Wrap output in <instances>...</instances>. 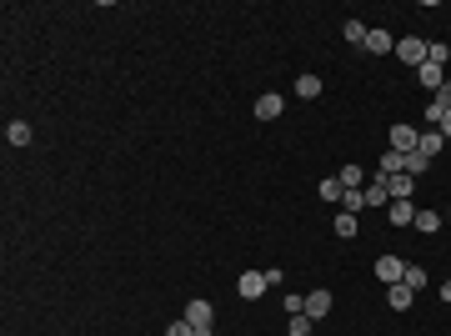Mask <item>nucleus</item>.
I'll list each match as a JSON object with an SVG mask.
<instances>
[{
	"label": "nucleus",
	"instance_id": "nucleus-28",
	"mask_svg": "<svg viewBox=\"0 0 451 336\" xmlns=\"http://www.w3.org/2000/svg\"><path fill=\"white\" fill-rule=\"evenodd\" d=\"M311 326H316L311 316H291V336H311Z\"/></svg>",
	"mask_w": 451,
	"mask_h": 336
},
{
	"label": "nucleus",
	"instance_id": "nucleus-22",
	"mask_svg": "<svg viewBox=\"0 0 451 336\" xmlns=\"http://www.w3.org/2000/svg\"><path fill=\"white\" fill-rule=\"evenodd\" d=\"M6 141H11V146H30V126H25V121H11V126H6Z\"/></svg>",
	"mask_w": 451,
	"mask_h": 336
},
{
	"label": "nucleus",
	"instance_id": "nucleus-24",
	"mask_svg": "<svg viewBox=\"0 0 451 336\" xmlns=\"http://www.w3.org/2000/svg\"><path fill=\"white\" fill-rule=\"evenodd\" d=\"M336 236H341V241H351V236H356V216H351V211L336 216Z\"/></svg>",
	"mask_w": 451,
	"mask_h": 336
},
{
	"label": "nucleus",
	"instance_id": "nucleus-25",
	"mask_svg": "<svg viewBox=\"0 0 451 336\" xmlns=\"http://www.w3.org/2000/svg\"><path fill=\"white\" fill-rule=\"evenodd\" d=\"M341 35H346L351 45H361V50H366V25H361V21H346V25H341Z\"/></svg>",
	"mask_w": 451,
	"mask_h": 336
},
{
	"label": "nucleus",
	"instance_id": "nucleus-23",
	"mask_svg": "<svg viewBox=\"0 0 451 336\" xmlns=\"http://www.w3.org/2000/svg\"><path fill=\"white\" fill-rule=\"evenodd\" d=\"M426 171H431V161H426L421 151H411V156H406V176L416 181V176H426Z\"/></svg>",
	"mask_w": 451,
	"mask_h": 336
},
{
	"label": "nucleus",
	"instance_id": "nucleus-15",
	"mask_svg": "<svg viewBox=\"0 0 451 336\" xmlns=\"http://www.w3.org/2000/svg\"><path fill=\"white\" fill-rule=\"evenodd\" d=\"M411 226H416L421 236H436V231H441V211H416Z\"/></svg>",
	"mask_w": 451,
	"mask_h": 336
},
{
	"label": "nucleus",
	"instance_id": "nucleus-8",
	"mask_svg": "<svg viewBox=\"0 0 451 336\" xmlns=\"http://www.w3.org/2000/svg\"><path fill=\"white\" fill-rule=\"evenodd\" d=\"M301 316L326 321V316H331V291H306V311H301Z\"/></svg>",
	"mask_w": 451,
	"mask_h": 336
},
{
	"label": "nucleus",
	"instance_id": "nucleus-11",
	"mask_svg": "<svg viewBox=\"0 0 451 336\" xmlns=\"http://www.w3.org/2000/svg\"><path fill=\"white\" fill-rule=\"evenodd\" d=\"M386 211H391V216H386L391 226H411V221H416V206H411V201H391Z\"/></svg>",
	"mask_w": 451,
	"mask_h": 336
},
{
	"label": "nucleus",
	"instance_id": "nucleus-6",
	"mask_svg": "<svg viewBox=\"0 0 451 336\" xmlns=\"http://www.w3.org/2000/svg\"><path fill=\"white\" fill-rule=\"evenodd\" d=\"M281 110H286V100H281L276 91H266V95H256V121H276Z\"/></svg>",
	"mask_w": 451,
	"mask_h": 336
},
{
	"label": "nucleus",
	"instance_id": "nucleus-1",
	"mask_svg": "<svg viewBox=\"0 0 451 336\" xmlns=\"http://www.w3.org/2000/svg\"><path fill=\"white\" fill-rule=\"evenodd\" d=\"M397 61H406V66H426V40H416V35H402L397 40Z\"/></svg>",
	"mask_w": 451,
	"mask_h": 336
},
{
	"label": "nucleus",
	"instance_id": "nucleus-7",
	"mask_svg": "<svg viewBox=\"0 0 451 336\" xmlns=\"http://www.w3.org/2000/svg\"><path fill=\"white\" fill-rule=\"evenodd\" d=\"M361 196H366V206L376 211V206H391V191H386V176H371L366 186H361Z\"/></svg>",
	"mask_w": 451,
	"mask_h": 336
},
{
	"label": "nucleus",
	"instance_id": "nucleus-9",
	"mask_svg": "<svg viewBox=\"0 0 451 336\" xmlns=\"http://www.w3.org/2000/svg\"><path fill=\"white\" fill-rule=\"evenodd\" d=\"M266 286H271V282H266V271H246V276H241V282H236V291H241L246 301H256V296H261Z\"/></svg>",
	"mask_w": 451,
	"mask_h": 336
},
{
	"label": "nucleus",
	"instance_id": "nucleus-2",
	"mask_svg": "<svg viewBox=\"0 0 451 336\" xmlns=\"http://www.w3.org/2000/svg\"><path fill=\"white\" fill-rule=\"evenodd\" d=\"M386 136H391V151H402V156H411V151L421 146V131H411L406 121H397V126H391Z\"/></svg>",
	"mask_w": 451,
	"mask_h": 336
},
{
	"label": "nucleus",
	"instance_id": "nucleus-32",
	"mask_svg": "<svg viewBox=\"0 0 451 336\" xmlns=\"http://www.w3.org/2000/svg\"><path fill=\"white\" fill-rule=\"evenodd\" d=\"M441 221H451V211H446V216H441Z\"/></svg>",
	"mask_w": 451,
	"mask_h": 336
},
{
	"label": "nucleus",
	"instance_id": "nucleus-18",
	"mask_svg": "<svg viewBox=\"0 0 451 336\" xmlns=\"http://www.w3.org/2000/svg\"><path fill=\"white\" fill-rule=\"evenodd\" d=\"M336 176H341V186H346V191H361V186H366V171H361V166H341Z\"/></svg>",
	"mask_w": 451,
	"mask_h": 336
},
{
	"label": "nucleus",
	"instance_id": "nucleus-16",
	"mask_svg": "<svg viewBox=\"0 0 451 336\" xmlns=\"http://www.w3.org/2000/svg\"><path fill=\"white\" fill-rule=\"evenodd\" d=\"M441 146H446V141H441V131H421V146H416V151H421L426 161H436V156H441Z\"/></svg>",
	"mask_w": 451,
	"mask_h": 336
},
{
	"label": "nucleus",
	"instance_id": "nucleus-19",
	"mask_svg": "<svg viewBox=\"0 0 451 336\" xmlns=\"http://www.w3.org/2000/svg\"><path fill=\"white\" fill-rule=\"evenodd\" d=\"M321 95V76H301L296 81V100H316Z\"/></svg>",
	"mask_w": 451,
	"mask_h": 336
},
{
	"label": "nucleus",
	"instance_id": "nucleus-31",
	"mask_svg": "<svg viewBox=\"0 0 451 336\" xmlns=\"http://www.w3.org/2000/svg\"><path fill=\"white\" fill-rule=\"evenodd\" d=\"M196 336H211V326H206V331H196Z\"/></svg>",
	"mask_w": 451,
	"mask_h": 336
},
{
	"label": "nucleus",
	"instance_id": "nucleus-14",
	"mask_svg": "<svg viewBox=\"0 0 451 336\" xmlns=\"http://www.w3.org/2000/svg\"><path fill=\"white\" fill-rule=\"evenodd\" d=\"M402 171H406V156L386 146V151H381V176H402Z\"/></svg>",
	"mask_w": 451,
	"mask_h": 336
},
{
	"label": "nucleus",
	"instance_id": "nucleus-3",
	"mask_svg": "<svg viewBox=\"0 0 451 336\" xmlns=\"http://www.w3.org/2000/svg\"><path fill=\"white\" fill-rule=\"evenodd\" d=\"M186 321H191V326H196V331H206V326H211V321H216V306H211V301H201V296H196V301H186Z\"/></svg>",
	"mask_w": 451,
	"mask_h": 336
},
{
	"label": "nucleus",
	"instance_id": "nucleus-27",
	"mask_svg": "<svg viewBox=\"0 0 451 336\" xmlns=\"http://www.w3.org/2000/svg\"><path fill=\"white\" fill-rule=\"evenodd\" d=\"M165 336H196V326L181 316V321H171V326H165Z\"/></svg>",
	"mask_w": 451,
	"mask_h": 336
},
{
	"label": "nucleus",
	"instance_id": "nucleus-4",
	"mask_svg": "<svg viewBox=\"0 0 451 336\" xmlns=\"http://www.w3.org/2000/svg\"><path fill=\"white\" fill-rule=\"evenodd\" d=\"M366 55H397V35L391 30H366Z\"/></svg>",
	"mask_w": 451,
	"mask_h": 336
},
{
	"label": "nucleus",
	"instance_id": "nucleus-5",
	"mask_svg": "<svg viewBox=\"0 0 451 336\" xmlns=\"http://www.w3.org/2000/svg\"><path fill=\"white\" fill-rule=\"evenodd\" d=\"M376 276H381L386 286H397L402 276H406V261H402V256H381V261H376Z\"/></svg>",
	"mask_w": 451,
	"mask_h": 336
},
{
	"label": "nucleus",
	"instance_id": "nucleus-20",
	"mask_svg": "<svg viewBox=\"0 0 451 336\" xmlns=\"http://www.w3.org/2000/svg\"><path fill=\"white\" fill-rule=\"evenodd\" d=\"M426 61H431V66H446V61H451V45H446V40H426Z\"/></svg>",
	"mask_w": 451,
	"mask_h": 336
},
{
	"label": "nucleus",
	"instance_id": "nucleus-29",
	"mask_svg": "<svg viewBox=\"0 0 451 336\" xmlns=\"http://www.w3.org/2000/svg\"><path fill=\"white\" fill-rule=\"evenodd\" d=\"M436 131H441V141H451V110L441 116V126H436Z\"/></svg>",
	"mask_w": 451,
	"mask_h": 336
},
{
	"label": "nucleus",
	"instance_id": "nucleus-10",
	"mask_svg": "<svg viewBox=\"0 0 451 336\" xmlns=\"http://www.w3.org/2000/svg\"><path fill=\"white\" fill-rule=\"evenodd\" d=\"M411 296H416V291H411L406 282H397V286H386V306H391V311H411Z\"/></svg>",
	"mask_w": 451,
	"mask_h": 336
},
{
	"label": "nucleus",
	"instance_id": "nucleus-21",
	"mask_svg": "<svg viewBox=\"0 0 451 336\" xmlns=\"http://www.w3.org/2000/svg\"><path fill=\"white\" fill-rule=\"evenodd\" d=\"M316 191H321V201H341V196H346V186H341V176H326V181H321Z\"/></svg>",
	"mask_w": 451,
	"mask_h": 336
},
{
	"label": "nucleus",
	"instance_id": "nucleus-26",
	"mask_svg": "<svg viewBox=\"0 0 451 336\" xmlns=\"http://www.w3.org/2000/svg\"><path fill=\"white\" fill-rule=\"evenodd\" d=\"M281 306H286V316H301L306 311V296H281Z\"/></svg>",
	"mask_w": 451,
	"mask_h": 336
},
{
	"label": "nucleus",
	"instance_id": "nucleus-13",
	"mask_svg": "<svg viewBox=\"0 0 451 336\" xmlns=\"http://www.w3.org/2000/svg\"><path fill=\"white\" fill-rule=\"evenodd\" d=\"M411 186H416V181H411L406 171H402V176H386V191H391V201H411Z\"/></svg>",
	"mask_w": 451,
	"mask_h": 336
},
{
	"label": "nucleus",
	"instance_id": "nucleus-30",
	"mask_svg": "<svg viewBox=\"0 0 451 336\" xmlns=\"http://www.w3.org/2000/svg\"><path fill=\"white\" fill-rule=\"evenodd\" d=\"M441 301H451V276H446V282H441Z\"/></svg>",
	"mask_w": 451,
	"mask_h": 336
},
{
	"label": "nucleus",
	"instance_id": "nucleus-12",
	"mask_svg": "<svg viewBox=\"0 0 451 336\" xmlns=\"http://www.w3.org/2000/svg\"><path fill=\"white\" fill-rule=\"evenodd\" d=\"M416 81H421L426 91H441V86H446V66H431V61H426V66L416 71Z\"/></svg>",
	"mask_w": 451,
	"mask_h": 336
},
{
	"label": "nucleus",
	"instance_id": "nucleus-17",
	"mask_svg": "<svg viewBox=\"0 0 451 336\" xmlns=\"http://www.w3.org/2000/svg\"><path fill=\"white\" fill-rule=\"evenodd\" d=\"M402 282H406L411 291H426V282H431V276H426V266H416V261H406V276H402Z\"/></svg>",
	"mask_w": 451,
	"mask_h": 336
}]
</instances>
